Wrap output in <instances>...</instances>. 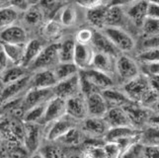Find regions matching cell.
Listing matches in <instances>:
<instances>
[{
  "mask_svg": "<svg viewBox=\"0 0 159 158\" xmlns=\"http://www.w3.org/2000/svg\"><path fill=\"white\" fill-rule=\"evenodd\" d=\"M77 20V12L73 6L71 5H66L65 7L61 9L59 13V19L58 21L61 23L62 26L70 27L75 24Z\"/></svg>",
  "mask_w": 159,
  "mask_h": 158,
  "instance_id": "obj_36",
  "label": "cell"
},
{
  "mask_svg": "<svg viewBox=\"0 0 159 158\" xmlns=\"http://www.w3.org/2000/svg\"><path fill=\"white\" fill-rule=\"evenodd\" d=\"M143 157L157 158L159 157V145H146L144 144Z\"/></svg>",
  "mask_w": 159,
  "mask_h": 158,
  "instance_id": "obj_47",
  "label": "cell"
},
{
  "mask_svg": "<svg viewBox=\"0 0 159 158\" xmlns=\"http://www.w3.org/2000/svg\"><path fill=\"white\" fill-rule=\"evenodd\" d=\"M143 150H144V144L140 142V140H139L134 145H131L123 154L122 157H133V158L143 157Z\"/></svg>",
  "mask_w": 159,
  "mask_h": 158,
  "instance_id": "obj_42",
  "label": "cell"
},
{
  "mask_svg": "<svg viewBox=\"0 0 159 158\" xmlns=\"http://www.w3.org/2000/svg\"><path fill=\"white\" fill-rule=\"evenodd\" d=\"M65 115H67L66 100L54 95L47 103L42 124H51L57 120L61 119Z\"/></svg>",
  "mask_w": 159,
  "mask_h": 158,
  "instance_id": "obj_6",
  "label": "cell"
},
{
  "mask_svg": "<svg viewBox=\"0 0 159 158\" xmlns=\"http://www.w3.org/2000/svg\"><path fill=\"white\" fill-rule=\"evenodd\" d=\"M141 47L143 48V51L148 50V48L159 47V35L146 36V38L141 43Z\"/></svg>",
  "mask_w": 159,
  "mask_h": 158,
  "instance_id": "obj_44",
  "label": "cell"
},
{
  "mask_svg": "<svg viewBox=\"0 0 159 158\" xmlns=\"http://www.w3.org/2000/svg\"><path fill=\"white\" fill-rule=\"evenodd\" d=\"M9 6H12L19 11H24L25 12L31 6V4L29 0H10Z\"/></svg>",
  "mask_w": 159,
  "mask_h": 158,
  "instance_id": "obj_49",
  "label": "cell"
},
{
  "mask_svg": "<svg viewBox=\"0 0 159 158\" xmlns=\"http://www.w3.org/2000/svg\"><path fill=\"white\" fill-rule=\"evenodd\" d=\"M1 42L25 45L28 43V34L21 26L12 25L1 31Z\"/></svg>",
  "mask_w": 159,
  "mask_h": 158,
  "instance_id": "obj_21",
  "label": "cell"
},
{
  "mask_svg": "<svg viewBox=\"0 0 159 158\" xmlns=\"http://www.w3.org/2000/svg\"><path fill=\"white\" fill-rule=\"evenodd\" d=\"M27 67L23 65H12V66L8 67L6 70L1 72V83L2 85H6L9 83L15 82L22 78L28 76L27 72Z\"/></svg>",
  "mask_w": 159,
  "mask_h": 158,
  "instance_id": "obj_27",
  "label": "cell"
},
{
  "mask_svg": "<svg viewBox=\"0 0 159 158\" xmlns=\"http://www.w3.org/2000/svg\"><path fill=\"white\" fill-rule=\"evenodd\" d=\"M0 56H1V63H0V67H1V72H3L4 70H6L8 67L12 66V65H14L12 63V61H10V58L8 57V56L6 53H5V52L1 48V52H0Z\"/></svg>",
  "mask_w": 159,
  "mask_h": 158,
  "instance_id": "obj_51",
  "label": "cell"
},
{
  "mask_svg": "<svg viewBox=\"0 0 159 158\" xmlns=\"http://www.w3.org/2000/svg\"><path fill=\"white\" fill-rule=\"evenodd\" d=\"M125 11L122 6H111L108 5L106 16V27H120L124 23Z\"/></svg>",
  "mask_w": 159,
  "mask_h": 158,
  "instance_id": "obj_29",
  "label": "cell"
},
{
  "mask_svg": "<svg viewBox=\"0 0 159 158\" xmlns=\"http://www.w3.org/2000/svg\"><path fill=\"white\" fill-rule=\"evenodd\" d=\"M58 82L53 68L36 71L32 76L31 87L36 88H53Z\"/></svg>",
  "mask_w": 159,
  "mask_h": 158,
  "instance_id": "obj_19",
  "label": "cell"
},
{
  "mask_svg": "<svg viewBox=\"0 0 159 158\" xmlns=\"http://www.w3.org/2000/svg\"><path fill=\"white\" fill-rule=\"evenodd\" d=\"M122 52H131L135 47L134 38L120 27H105L102 30Z\"/></svg>",
  "mask_w": 159,
  "mask_h": 158,
  "instance_id": "obj_3",
  "label": "cell"
},
{
  "mask_svg": "<svg viewBox=\"0 0 159 158\" xmlns=\"http://www.w3.org/2000/svg\"><path fill=\"white\" fill-rule=\"evenodd\" d=\"M140 142L146 145H159V124H153L149 128L142 130Z\"/></svg>",
  "mask_w": 159,
  "mask_h": 158,
  "instance_id": "obj_32",
  "label": "cell"
},
{
  "mask_svg": "<svg viewBox=\"0 0 159 158\" xmlns=\"http://www.w3.org/2000/svg\"><path fill=\"white\" fill-rule=\"evenodd\" d=\"M9 1H10V0H0V4H1V7L9 6Z\"/></svg>",
  "mask_w": 159,
  "mask_h": 158,
  "instance_id": "obj_54",
  "label": "cell"
},
{
  "mask_svg": "<svg viewBox=\"0 0 159 158\" xmlns=\"http://www.w3.org/2000/svg\"><path fill=\"white\" fill-rule=\"evenodd\" d=\"M151 3H155V4H159V0H148Z\"/></svg>",
  "mask_w": 159,
  "mask_h": 158,
  "instance_id": "obj_56",
  "label": "cell"
},
{
  "mask_svg": "<svg viewBox=\"0 0 159 158\" xmlns=\"http://www.w3.org/2000/svg\"><path fill=\"white\" fill-rule=\"evenodd\" d=\"M75 47L76 41L73 39H67L60 43L58 50L59 62H73Z\"/></svg>",
  "mask_w": 159,
  "mask_h": 158,
  "instance_id": "obj_30",
  "label": "cell"
},
{
  "mask_svg": "<svg viewBox=\"0 0 159 158\" xmlns=\"http://www.w3.org/2000/svg\"><path fill=\"white\" fill-rule=\"evenodd\" d=\"M103 148L104 151H105L106 157H111V158L120 157V148L116 141L113 140L106 141L105 144L103 145Z\"/></svg>",
  "mask_w": 159,
  "mask_h": 158,
  "instance_id": "obj_41",
  "label": "cell"
},
{
  "mask_svg": "<svg viewBox=\"0 0 159 158\" xmlns=\"http://www.w3.org/2000/svg\"><path fill=\"white\" fill-rule=\"evenodd\" d=\"M58 81L71 77L72 75L79 72V68L74 62H59L53 68Z\"/></svg>",
  "mask_w": 159,
  "mask_h": 158,
  "instance_id": "obj_31",
  "label": "cell"
},
{
  "mask_svg": "<svg viewBox=\"0 0 159 158\" xmlns=\"http://www.w3.org/2000/svg\"><path fill=\"white\" fill-rule=\"evenodd\" d=\"M93 36H94V31L88 28H84L76 33L75 41L80 43H91Z\"/></svg>",
  "mask_w": 159,
  "mask_h": 158,
  "instance_id": "obj_43",
  "label": "cell"
},
{
  "mask_svg": "<svg viewBox=\"0 0 159 158\" xmlns=\"http://www.w3.org/2000/svg\"><path fill=\"white\" fill-rule=\"evenodd\" d=\"M41 156L43 157H59L62 156L61 154V150H59L57 147H54V146H47L43 149L41 152Z\"/></svg>",
  "mask_w": 159,
  "mask_h": 158,
  "instance_id": "obj_48",
  "label": "cell"
},
{
  "mask_svg": "<svg viewBox=\"0 0 159 158\" xmlns=\"http://www.w3.org/2000/svg\"><path fill=\"white\" fill-rule=\"evenodd\" d=\"M135 0H111L108 5H111V6H125V5H129L130 3L134 2Z\"/></svg>",
  "mask_w": 159,
  "mask_h": 158,
  "instance_id": "obj_53",
  "label": "cell"
},
{
  "mask_svg": "<svg viewBox=\"0 0 159 158\" xmlns=\"http://www.w3.org/2000/svg\"><path fill=\"white\" fill-rule=\"evenodd\" d=\"M43 43L39 40H31L26 43V48H25V56L23 59V63L22 65L27 68H29L32 63L36 61V58L39 56V54L43 50Z\"/></svg>",
  "mask_w": 159,
  "mask_h": 158,
  "instance_id": "obj_26",
  "label": "cell"
},
{
  "mask_svg": "<svg viewBox=\"0 0 159 158\" xmlns=\"http://www.w3.org/2000/svg\"><path fill=\"white\" fill-rule=\"evenodd\" d=\"M75 119L68 115H65L61 119L57 120L51 123L52 127L48 129L47 133V138L50 141H57L60 138L66 133L69 129L75 127Z\"/></svg>",
  "mask_w": 159,
  "mask_h": 158,
  "instance_id": "obj_15",
  "label": "cell"
},
{
  "mask_svg": "<svg viewBox=\"0 0 159 158\" xmlns=\"http://www.w3.org/2000/svg\"><path fill=\"white\" fill-rule=\"evenodd\" d=\"M1 30L15 25L16 21L19 19V10L12 6L1 7Z\"/></svg>",
  "mask_w": 159,
  "mask_h": 158,
  "instance_id": "obj_33",
  "label": "cell"
},
{
  "mask_svg": "<svg viewBox=\"0 0 159 158\" xmlns=\"http://www.w3.org/2000/svg\"><path fill=\"white\" fill-rule=\"evenodd\" d=\"M47 103L36 106V107H33L29 109L28 111H26L23 116L24 122L25 123H39V124L42 123L43 119V115H45Z\"/></svg>",
  "mask_w": 159,
  "mask_h": 158,
  "instance_id": "obj_34",
  "label": "cell"
},
{
  "mask_svg": "<svg viewBox=\"0 0 159 158\" xmlns=\"http://www.w3.org/2000/svg\"><path fill=\"white\" fill-rule=\"evenodd\" d=\"M110 127L104 118L99 117H87L82 121V129L87 134L99 138L105 137Z\"/></svg>",
  "mask_w": 159,
  "mask_h": 158,
  "instance_id": "obj_17",
  "label": "cell"
},
{
  "mask_svg": "<svg viewBox=\"0 0 159 158\" xmlns=\"http://www.w3.org/2000/svg\"><path fill=\"white\" fill-rule=\"evenodd\" d=\"M86 151V155L91 156V157H106L105 151H104L103 146H96V145H92L87 147Z\"/></svg>",
  "mask_w": 159,
  "mask_h": 158,
  "instance_id": "obj_46",
  "label": "cell"
},
{
  "mask_svg": "<svg viewBox=\"0 0 159 158\" xmlns=\"http://www.w3.org/2000/svg\"><path fill=\"white\" fill-rule=\"evenodd\" d=\"M82 139H83V133L80 130L74 127L65 133L63 137L60 138L57 141H61L62 143L66 145H77L81 143Z\"/></svg>",
  "mask_w": 159,
  "mask_h": 158,
  "instance_id": "obj_37",
  "label": "cell"
},
{
  "mask_svg": "<svg viewBox=\"0 0 159 158\" xmlns=\"http://www.w3.org/2000/svg\"><path fill=\"white\" fill-rule=\"evenodd\" d=\"M141 28L145 36L159 35V19L147 17Z\"/></svg>",
  "mask_w": 159,
  "mask_h": 158,
  "instance_id": "obj_40",
  "label": "cell"
},
{
  "mask_svg": "<svg viewBox=\"0 0 159 158\" xmlns=\"http://www.w3.org/2000/svg\"><path fill=\"white\" fill-rule=\"evenodd\" d=\"M104 119L110 128L133 126L128 113L124 107H109V110L104 116Z\"/></svg>",
  "mask_w": 159,
  "mask_h": 158,
  "instance_id": "obj_18",
  "label": "cell"
},
{
  "mask_svg": "<svg viewBox=\"0 0 159 158\" xmlns=\"http://www.w3.org/2000/svg\"><path fill=\"white\" fill-rule=\"evenodd\" d=\"M57 1H62V0H57Z\"/></svg>",
  "mask_w": 159,
  "mask_h": 158,
  "instance_id": "obj_57",
  "label": "cell"
},
{
  "mask_svg": "<svg viewBox=\"0 0 159 158\" xmlns=\"http://www.w3.org/2000/svg\"><path fill=\"white\" fill-rule=\"evenodd\" d=\"M81 78L79 72L72 75L71 77L58 81L57 84L53 87L54 95L61 97L65 100L81 93Z\"/></svg>",
  "mask_w": 159,
  "mask_h": 158,
  "instance_id": "obj_5",
  "label": "cell"
},
{
  "mask_svg": "<svg viewBox=\"0 0 159 158\" xmlns=\"http://www.w3.org/2000/svg\"><path fill=\"white\" fill-rule=\"evenodd\" d=\"M42 138V129L39 123H25L24 143L31 153L38 151Z\"/></svg>",
  "mask_w": 159,
  "mask_h": 158,
  "instance_id": "obj_16",
  "label": "cell"
},
{
  "mask_svg": "<svg viewBox=\"0 0 159 158\" xmlns=\"http://www.w3.org/2000/svg\"><path fill=\"white\" fill-rule=\"evenodd\" d=\"M116 71L124 84L140 74L138 63L129 56H122V54L117 58Z\"/></svg>",
  "mask_w": 159,
  "mask_h": 158,
  "instance_id": "obj_7",
  "label": "cell"
},
{
  "mask_svg": "<svg viewBox=\"0 0 159 158\" xmlns=\"http://www.w3.org/2000/svg\"><path fill=\"white\" fill-rule=\"evenodd\" d=\"M61 23L58 20H50L48 23L45 24L43 28V33L47 38H50V39H52V38L57 37L60 32H61Z\"/></svg>",
  "mask_w": 159,
  "mask_h": 158,
  "instance_id": "obj_38",
  "label": "cell"
},
{
  "mask_svg": "<svg viewBox=\"0 0 159 158\" xmlns=\"http://www.w3.org/2000/svg\"><path fill=\"white\" fill-rule=\"evenodd\" d=\"M116 63H117L116 57L110 56L108 53L96 52L94 56V59H93L92 67L112 76L115 73H117Z\"/></svg>",
  "mask_w": 159,
  "mask_h": 158,
  "instance_id": "obj_23",
  "label": "cell"
},
{
  "mask_svg": "<svg viewBox=\"0 0 159 158\" xmlns=\"http://www.w3.org/2000/svg\"><path fill=\"white\" fill-rule=\"evenodd\" d=\"M148 0H135L129 4L125 14L138 27H142L145 19L148 17Z\"/></svg>",
  "mask_w": 159,
  "mask_h": 158,
  "instance_id": "obj_14",
  "label": "cell"
},
{
  "mask_svg": "<svg viewBox=\"0 0 159 158\" xmlns=\"http://www.w3.org/2000/svg\"><path fill=\"white\" fill-rule=\"evenodd\" d=\"M75 3L78 6L88 10L103 4V0H75Z\"/></svg>",
  "mask_w": 159,
  "mask_h": 158,
  "instance_id": "obj_45",
  "label": "cell"
},
{
  "mask_svg": "<svg viewBox=\"0 0 159 158\" xmlns=\"http://www.w3.org/2000/svg\"><path fill=\"white\" fill-rule=\"evenodd\" d=\"M66 113L76 121H83L88 117L86 96L82 92L66 100Z\"/></svg>",
  "mask_w": 159,
  "mask_h": 158,
  "instance_id": "obj_9",
  "label": "cell"
},
{
  "mask_svg": "<svg viewBox=\"0 0 159 158\" xmlns=\"http://www.w3.org/2000/svg\"><path fill=\"white\" fill-rule=\"evenodd\" d=\"M91 45L93 46L96 52L108 53L116 58H118L120 56V52H122L103 31L94 32V36H93Z\"/></svg>",
  "mask_w": 159,
  "mask_h": 158,
  "instance_id": "obj_13",
  "label": "cell"
},
{
  "mask_svg": "<svg viewBox=\"0 0 159 158\" xmlns=\"http://www.w3.org/2000/svg\"><path fill=\"white\" fill-rule=\"evenodd\" d=\"M32 76L28 75L15 82L3 85V89L1 90V103L6 104L8 102L16 100L19 95H21L24 91L27 90L28 87H31Z\"/></svg>",
  "mask_w": 159,
  "mask_h": 158,
  "instance_id": "obj_10",
  "label": "cell"
},
{
  "mask_svg": "<svg viewBox=\"0 0 159 158\" xmlns=\"http://www.w3.org/2000/svg\"><path fill=\"white\" fill-rule=\"evenodd\" d=\"M54 96L53 88H36V87H30L26 91V95L23 98L22 102V109L24 114L29 109L39 106L47 103L51 98Z\"/></svg>",
  "mask_w": 159,
  "mask_h": 158,
  "instance_id": "obj_4",
  "label": "cell"
},
{
  "mask_svg": "<svg viewBox=\"0 0 159 158\" xmlns=\"http://www.w3.org/2000/svg\"><path fill=\"white\" fill-rule=\"evenodd\" d=\"M139 61L143 64L159 62V47L142 51L139 54Z\"/></svg>",
  "mask_w": 159,
  "mask_h": 158,
  "instance_id": "obj_39",
  "label": "cell"
},
{
  "mask_svg": "<svg viewBox=\"0 0 159 158\" xmlns=\"http://www.w3.org/2000/svg\"><path fill=\"white\" fill-rule=\"evenodd\" d=\"M42 0H29V2L31 5H36V4H39Z\"/></svg>",
  "mask_w": 159,
  "mask_h": 158,
  "instance_id": "obj_55",
  "label": "cell"
},
{
  "mask_svg": "<svg viewBox=\"0 0 159 158\" xmlns=\"http://www.w3.org/2000/svg\"><path fill=\"white\" fill-rule=\"evenodd\" d=\"M95 52L96 51L91 43H80L76 42L73 62L80 70L90 68L92 67Z\"/></svg>",
  "mask_w": 159,
  "mask_h": 158,
  "instance_id": "obj_11",
  "label": "cell"
},
{
  "mask_svg": "<svg viewBox=\"0 0 159 158\" xmlns=\"http://www.w3.org/2000/svg\"><path fill=\"white\" fill-rule=\"evenodd\" d=\"M1 48L7 54L14 65H22L25 56L26 43L25 45H18V43L1 42Z\"/></svg>",
  "mask_w": 159,
  "mask_h": 158,
  "instance_id": "obj_25",
  "label": "cell"
},
{
  "mask_svg": "<svg viewBox=\"0 0 159 158\" xmlns=\"http://www.w3.org/2000/svg\"><path fill=\"white\" fill-rule=\"evenodd\" d=\"M151 89L148 75L139 74L136 77L124 84L123 90L135 103H140L146 93Z\"/></svg>",
  "mask_w": 159,
  "mask_h": 158,
  "instance_id": "obj_1",
  "label": "cell"
},
{
  "mask_svg": "<svg viewBox=\"0 0 159 158\" xmlns=\"http://www.w3.org/2000/svg\"><path fill=\"white\" fill-rule=\"evenodd\" d=\"M59 45L60 43H56L43 47V50L39 54V56L36 58V61L32 63V65L29 68L34 70L36 72L39 71V70L56 67L59 63V57H58Z\"/></svg>",
  "mask_w": 159,
  "mask_h": 158,
  "instance_id": "obj_2",
  "label": "cell"
},
{
  "mask_svg": "<svg viewBox=\"0 0 159 158\" xmlns=\"http://www.w3.org/2000/svg\"><path fill=\"white\" fill-rule=\"evenodd\" d=\"M101 93L106 99L109 107H125L135 103L130 99L124 90H118L115 87L102 90Z\"/></svg>",
  "mask_w": 159,
  "mask_h": 158,
  "instance_id": "obj_20",
  "label": "cell"
},
{
  "mask_svg": "<svg viewBox=\"0 0 159 158\" xmlns=\"http://www.w3.org/2000/svg\"><path fill=\"white\" fill-rule=\"evenodd\" d=\"M140 133H141V130H139L138 128L133 127V126L110 128L106 135L104 137V138H105V141H110V140L115 141V140L125 138V137L136 135V134H140Z\"/></svg>",
  "mask_w": 159,
  "mask_h": 158,
  "instance_id": "obj_28",
  "label": "cell"
},
{
  "mask_svg": "<svg viewBox=\"0 0 159 158\" xmlns=\"http://www.w3.org/2000/svg\"><path fill=\"white\" fill-rule=\"evenodd\" d=\"M130 119L133 126L139 128L151 118V111L147 107L136 105V103L124 107Z\"/></svg>",
  "mask_w": 159,
  "mask_h": 158,
  "instance_id": "obj_22",
  "label": "cell"
},
{
  "mask_svg": "<svg viewBox=\"0 0 159 158\" xmlns=\"http://www.w3.org/2000/svg\"><path fill=\"white\" fill-rule=\"evenodd\" d=\"M43 8L38 7V4L36 5H31V6L25 11L24 19L25 21L31 26H36L39 25L43 21Z\"/></svg>",
  "mask_w": 159,
  "mask_h": 158,
  "instance_id": "obj_35",
  "label": "cell"
},
{
  "mask_svg": "<svg viewBox=\"0 0 159 158\" xmlns=\"http://www.w3.org/2000/svg\"><path fill=\"white\" fill-rule=\"evenodd\" d=\"M148 17L159 19V4L149 2L148 6Z\"/></svg>",
  "mask_w": 159,
  "mask_h": 158,
  "instance_id": "obj_52",
  "label": "cell"
},
{
  "mask_svg": "<svg viewBox=\"0 0 159 158\" xmlns=\"http://www.w3.org/2000/svg\"><path fill=\"white\" fill-rule=\"evenodd\" d=\"M79 72L82 77H84L99 91L114 87L112 76L103 71H100L96 68L90 67L84 70H80Z\"/></svg>",
  "mask_w": 159,
  "mask_h": 158,
  "instance_id": "obj_8",
  "label": "cell"
},
{
  "mask_svg": "<svg viewBox=\"0 0 159 158\" xmlns=\"http://www.w3.org/2000/svg\"><path fill=\"white\" fill-rule=\"evenodd\" d=\"M108 5L101 4L99 6L87 10L86 18L89 24L96 29L103 30L106 27V16Z\"/></svg>",
  "mask_w": 159,
  "mask_h": 158,
  "instance_id": "obj_24",
  "label": "cell"
},
{
  "mask_svg": "<svg viewBox=\"0 0 159 158\" xmlns=\"http://www.w3.org/2000/svg\"><path fill=\"white\" fill-rule=\"evenodd\" d=\"M86 101L88 108V117L104 118L109 110V105L101 91H95L87 95Z\"/></svg>",
  "mask_w": 159,
  "mask_h": 158,
  "instance_id": "obj_12",
  "label": "cell"
},
{
  "mask_svg": "<svg viewBox=\"0 0 159 158\" xmlns=\"http://www.w3.org/2000/svg\"><path fill=\"white\" fill-rule=\"evenodd\" d=\"M143 69L145 70V74L147 75H158L159 76V62L147 63L143 64Z\"/></svg>",
  "mask_w": 159,
  "mask_h": 158,
  "instance_id": "obj_50",
  "label": "cell"
}]
</instances>
